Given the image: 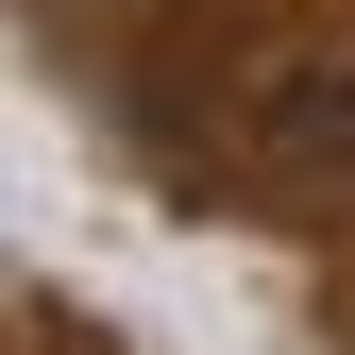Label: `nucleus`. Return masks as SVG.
I'll return each mask as SVG.
<instances>
[{
  "label": "nucleus",
  "instance_id": "f257e3e1",
  "mask_svg": "<svg viewBox=\"0 0 355 355\" xmlns=\"http://www.w3.org/2000/svg\"><path fill=\"white\" fill-rule=\"evenodd\" d=\"M237 136L288 187H355V34H271L237 68Z\"/></svg>",
  "mask_w": 355,
  "mask_h": 355
}]
</instances>
